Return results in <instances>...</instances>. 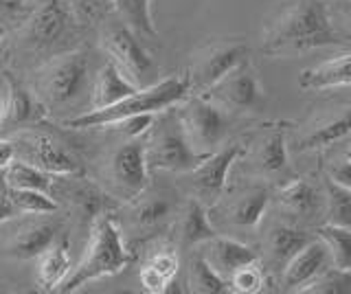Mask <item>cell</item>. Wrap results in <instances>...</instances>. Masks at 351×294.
<instances>
[{
  "mask_svg": "<svg viewBox=\"0 0 351 294\" xmlns=\"http://www.w3.org/2000/svg\"><path fill=\"white\" fill-rule=\"evenodd\" d=\"M327 266H332L329 248L325 246L321 237L312 239L310 244L292 257V261L281 272V286L285 292H301Z\"/></svg>",
  "mask_w": 351,
  "mask_h": 294,
  "instance_id": "obj_15",
  "label": "cell"
},
{
  "mask_svg": "<svg viewBox=\"0 0 351 294\" xmlns=\"http://www.w3.org/2000/svg\"><path fill=\"white\" fill-rule=\"evenodd\" d=\"M266 209H268V191L252 189L230 209V222L241 228H255L261 222Z\"/></svg>",
  "mask_w": 351,
  "mask_h": 294,
  "instance_id": "obj_28",
  "label": "cell"
},
{
  "mask_svg": "<svg viewBox=\"0 0 351 294\" xmlns=\"http://www.w3.org/2000/svg\"><path fill=\"white\" fill-rule=\"evenodd\" d=\"M312 242V237L301 228L292 226H274L270 233V261L277 268V272H283L285 266L290 264L292 257Z\"/></svg>",
  "mask_w": 351,
  "mask_h": 294,
  "instance_id": "obj_20",
  "label": "cell"
},
{
  "mask_svg": "<svg viewBox=\"0 0 351 294\" xmlns=\"http://www.w3.org/2000/svg\"><path fill=\"white\" fill-rule=\"evenodd\" d=\"M244 60H248V47L244 42H217L206 47L195 58L191 73L186 75L191 82V90L206 93Z\"/></svg>",
  "mask_w": 351,
  "mask_h": 294,
  "instance_id": "obj_10",
  "label": "cell"
},
{
  "mask_svg": "<svg viewBox=\"0 0 351 294\" xmlns=\"http://www.w3.org/2000/svg\"><path fill=\"white\" fill-rule=\"evenodd\" d=\"M171 213V202L162 195H149L134 204V222L141 228H154L162 224Z\"/></svg>",
  "mask_w": 351,
  "mask_h": 294,
  "instance_id": "obj_34",
  "label": "cell"
},
{
  "mask_svg": "<svg viewBox=\"0 0 351 294\" xmlns=\"http://www.w3.org/2000/svg\"><path fill=\"white\" fill-rule=\"evenodd\" d=\"M301 292L312 294H351V270L327 266Z\"/></svg>",
  "mask_w": 351,
  "mask_h": 294,
  "instance_id": "obj_32",
  "label": "cell"
},
{
  "mask_svg": "<svg viewBox=\"0 0 351 294\" xmlns=\"http://www.w3.org/2000/svg\"><path fill=\"white\" fill-rule=\"evenodd\" d=\"M77 206H80V211L84 215L97 217V213L101 211V206H104V195L95 187H84L77 191Z\"/></svg>",
  "mask_w": 351,
  "mask_h": 294,
  "instance_id": "obj_40",
  "label": "cell"
},
{
  "mask_svg": "<svg viewBox=\"0 0 351 294\" xmlns=\"http://www.w3.org/2000/svg\"><path fill=\"white\" fill-rule=\"evenodd\" d=\"M347 158H351V149H349V151H347Z\"/></svg>",
  "mask_w": 351,
  "mask_h": 294,
  "instance_id": "obj_47",
  "label": "cell"
},
{
  "mask_svg": "<svg viewBox=\"0 0 351 294\" xmlns=\"http://www.w3.org/2000/svg\"><path fill=\"white\" fill-rule=\"evenodd\" d=\"M9 198L22 217L25 215H51L58 211V202L51 198V193H44L38 189L9 187Z\"/></svg>",
  "mask_w": 351,
  "mask_h": 294,
  "instance_id": "obj_31",
  "label": "cell"
},
{
  "mask_svg": "<svg viewBox=\"0 0 351 294\" xmlns=\"http://www.w3.org/2000/svg\"><path fill=\"white\" fill-rule=\"evenodd\" d=\"M18 217H22V215L18 213V209L14 206V202H11L9 191H7V193H0V226L7 224V222L18 220Z\"/></svg>",
  "mask_w": 351,
  "mask_h": 294,
  "instance_id": "obj_43",
  "label": "cell"
},
{
  "mask_svg": "<svg viewBox=\"0 0 351 294\" xmlns=\"http://www.w3.org/2000/svg\"><path fill=\"white\" fill-rule=\"evenodd\" d=\"M178 117L191 147L200 156L219 149L226 134V119L219 106L202 95H189L178 108Z\"/></svg>",
  "mask_w": 351,
  "mask_h": 294,
  "instance_id": "obj_6",
  "label": "cell"
},
{
  "mask_svg": "<svg viewBox=\"0 0 351 294\" xmlns=\"http://www.w3.org/2000/svg\"><path fill=\"white\" fill-rule=\"evenodd\" d=\"M202 257L219 272V275H222L228 281L230 275H233L237 268L250 264V261H255L257 259V253L250 246L237 242V239L215 235L213 239L204 242V253H202Z\"/></svg>",
  "mask_w": 351,
  "mask_h": 294,
  "instance_id": "obj_16",
  "label": "cell"
},
{
  "mask_svg": "<svg viewBox=\"0 0 351 294\" xmlns=\"http://www.w3.org/2000/svg\"><path fill=\"white\" fill-rule=\"evenodd\" d=\"M119 14L121 23L130 27L136 36L156 38L158 31L152 18V0H110Z\"/></svg>",
  "mask_w": 351,
  "mask_h": 294,
  "instance_id": "obj_22",
  "label": "cell"
},
{
  "mask_svg": "<svg viewBox=\"0 0 351 294\" xmlns=\"http://www.w3.org/2000/svg\"><path fill=\"white\" fill-rule=\"evenodd\" d=\"M189 292L195 294H222L228 292V281L200 255L189 268Z\"/></svg>",
  "mask_w": 351,
  "mask_h": 294,
  "instance_id": "obj_26",
  "label": "cell"
},
{
  "mask_svg": "<svg viewBox=\"0 0 351 294\" xmlns=\"http://www.w3.org/2000/svg\"><path fill=\"white\" fill-rule=\"evenodd\" d=\"M318 237L323 239L329 248V257H332V266L351 270V228L325 224L318 228Z\"/></svg>",
  "mask_w": 351,
  "mask_h": 294,
  "instance_id": "obj_27",
  "label": "cell"
},
{
  "mask_svg": "<svg viewBox=\"0 0 351 294\" xmlns=\"http://www.w3.org/2000/svg\"><path fill=\"white\" fill-rule=\"evenodd\" d=\"M90 86V69L82 51L62 53L38 73V99L47 110L77 103Z\"/></svg>",
  "mask_w": 351,
  "mask_h": 294,
  "instance_id": "obj_4",
  "label": "cell"
},
{
  "mask_svg": "<svg viewBox=\"0 0 351 294\" xmlns=\"http://www.w3.org/2000/svg\"><path fill=\"white\" fill-rule=\"evenodd\" d=\"M73 270V257L69 242H55L49 250L38 257V268H36V283L42 292H58L62 283L69 279Z\"/></svg>",
  "mask_w": 351,
  "mask_h": 294,
  "instance_id": "obj_17",
  "label": "cell"
},
{
  "mask_svg": "<svg viewBox=\"0 0 351 294\" xmlns=\"http://www.w3.org/2000/svg\"><path fill=\"white\" fill-rule=\"evenodd\" d=\"M349 132H351V106H347L343 112H338L329 121L314 127L299 143V149H321L327 145H334L336 140L347 136Z\"/></svg>",
  "mask_w": 351,
  "mask_h": 294,
  "instance_id": "obj_23",
  "label": "cell"
},
{
  "mask_svg": "<svg viewBox=\"0 0 351 294\" xmlns=\"http://www.w3.org/2000/svg\"><path fill=\"white\" fill-rule=\"evenodd\" d=\"M145 264L152 266L154 270H158L162 277H167L169 281H173L176 272H178L180 261H178V255H176V250H171V248H162V250H158V253H154V255L145 261Z\"/></svg>",
  "mask_w": 351,
  "mask_h": 294,
  "instance_id": "obj_36",
  "label": "cell"
},
{
  "mask_svg": "<svg viewBox=\"0 0 351 294\" xmlns=\"http://www.w3.org/2000/svg\"><path fill=\"white\" fill-rule=\"evenodd\" d=\"M206 97L217 106L230 108V110H255L263 101L259 73L250 66L248 60H244L239 66L224 75L213 88H208Z\"/></svg>",
  "mask_w": 351,
  "mask_h": 294,
  "instance_id": "obj_9",
  "label": "cell"
},
{
  "mask_svg": "<svg viewBox=\"0 0 351 294\" xmlns=\"http://www.w3.org/2000/svg\"><path fill=\"white\" fill-rule=\"evenodd\" d=\"M136 90H138V86L132 84L114 62H108L106 66L97 73V77L93 82L90 110H99V108H108L112 103H119L121 99H125L128 95L136 93Z\"/></svg>",
  "mask_w": 351,
  "mask_h": 294,
  "instance_id": "obj_18",
  "label": "cell"
},
{
  "mask_svg": "<svg viewBox=\"0 0 351 294\" xmlns=\"http://www.w3.org/2000/svg\"><path fill=\"white\" fill-rule=\"evenodd\" d=\"M138 279H141V286L145 292L149 294H165L167 288L171 286V281L167 277H162L158 270H154L152 266H143L138 272Z\"/></svg>",
  "mask_w": 351,
  "mask_h": 294,
  "instance_id": "obj_39",
  "label": "cell"
},
{
  "mask_svg": "<svg viewBox=\"0 0 351 294\" xmlns=\"http://www.w3.org/2000/svg\"><path fill=\"white\" fill-rule=\"evenodd\" d=\"M25 38L33 49H51L73 27V9L69 0H40V5L25 20Z\"/></svg>",
  "mask_w": 351,
  "mask_h": 294,
  "instance_id": "obj_11",
  "label": "cell"
},
{
  "mask_svg": "<svg viewBox=\"0 0 351 294\" xmlns=\"http://www.w3.org/2000/svg\"><path fill=\"white\" fill-rule=\"evenodd\" d=\"M40 3L38 0H0V14L9 18H29V14L36 9Z\"/></svg>",
  "mask_w": 351,
  "mask_h": 294,
  "instance_id": "obj_41",
  "label": "cell"
},
{
  "mask_svg": "<svg viewBox=\"0 0 351 294\" xmlns=\"http://www.w3.org/2000/svg\"><path fill=\"white\" fill-rule=\"evenodd\" d=\"M104 47L125 77L138 88H147V86L158 82L156 62L149 56V51L141 45L138 36L123 23L112 25L106 31Z\"/></svg>",
  "mask_w": 351,
  "mask_h": 294,
  "instance_id": "obj_7",
  "label": "cell"
},
{
  "mask_svg": "<svg viewBox=\"0 0 351 294\" xmlns=\"http://www.w3.org/2000/svg\"><path fill=\"white\" fill-rule=\"evenodd\" d=\"M263 288V270L255 261L237 268L228 279V290L230 292H239V294H255L261 292Z\"/></svg>",
  "mask_w": 351,
  "mask_h": 294,
  "instance_id": "obj_35",
  "label": "cell"
},
{
  "mask_svg": "<svg viewBox=\"0 0 351 294\" xmlns=\"http://www.w3.org/2000/svg\"><path fill=\"white\" fill-rule=\"evenodd\" d=\"M191 95L189 77H167L158 79L147 88H138L136 93L128 95L119 103H112L99 110H86L69 121H64L71 130H97V127H112L114 123L123 121L134 114H158L171 110L173 106L182 103Z\"/></svg>",
  "mask_w": 351,
  "mask_h": 294,
  "instance_id": "obj_2",
  "label": "cell"
},
{
  "mask_svg": "<svg viewBox=\"0 0 351 294\" xmlns=\"http://www.w3.org/2000/svg\"><path fill=\"white\" fill-rule=\"evenodd\" d=\"M327 224L351 228V189L327 180Z\"/></svg>",
  "mask_w": 351,
  "mask_h": 294,
  "instance_id": "obj_33",
  "label": "cell"
},
{
  "mask_svg": "<svg viewBox=\"0 0 351 294\" xmlns=\"http://www.w3.org/2000/svg\"><path fill=\"white\" fill-rule=\"evenodd\" d=\"M147 158L145 143L141 138H128L110 160V180L114 195L123 200H134L147 187Z\"/></svg>",
  "mask_w": 351,
  "mask_h": 294,
  "instance_id": "obj_8",
  "label": "cell"
},
{
  "mask_svg": "<svg viewBox=\"0 0 351 294\" xmlns=\"http://www.w3.org/2000/svg\"><path fill=\"white\" fill-rule=\"evenodd\" d=\"M112 127H119L128 138H141L145 136L149 130L154 127V114H134L128 117L123 121L114 123Z\"/></svg>",
  "mask_w": 351,
  "mask_h": 294,
  "instance_id": "obj_37",
  "label": "cell"
},
{
  "mask_svg": "<svg viewBox=\"0 0 351 294\" xmlns=\"http://www.w3.org/2000/svg\"><path fill=\"white\" fill-rule=\"evenodd\" d=\"M217 235L215 226L208 220V213H206V206L197 200L191 198L184 206V213H182V226H180V237H182V244L184 246H197V244H204L208 239H213Z\"/></svg>",
  "mask_w": 351,
  "mask_h": 294,
  "instance_id": "obj_21",
  "label": "cell"
},
{
  "mask_svg": "<svg viewBox=\"0 0 351 294\" xmlns=\"http://www.w3.org/2000/svg\"><path fill=\"white\" fill-rule=\"evenodd\" d=\"M327 173H329V180H334L336 184H343V187L351 189V158H347L343 162H334Z\"/></svg>",
  "mask_w": 351,
  "mask_h": 294,
  "instance_id": "obj_42",
  "label": "cell"
},
{
  "mask_svg": "<svg viewBox=\"0 0 351 294\" xmlns=\"http://www.w3.org/2000/svg\"><path fill=\"white\" fill-rule=\"evenodd\" d=\"M327 12L334 27H343L345 36L351 38V0H327Z\"/></svg>",
  "mask_w": 351,
  "mask_h": 294,
  "instance_id": "obj_38",
  "label": "cell"
},
{
  "mask_svg": "<svg viewBox=\"0 0 351 294\" xmlns=\"http://www.w3.org/2000/svg\"><path fill=\"white\" fill-rule=\"evenodd\" d=\"M5 82H7V90H9V103H7V119L9 123H27L36 117V99L33 95L22 86L20 79L14 77V73L5 71Z\"/></svg>",
  "mask_w": 351,
  "mask_h": 294,
  "instance_id": "obj_25",
  "label": "cell"
},
{
  "mask_svg": "<svg viewBox=\"0 0 351 294\" xmlns=\"http://www.w3.org/2000/svg\"><path fill=\"white\" fill-rule=\"evenodd\" d=\"M279 202L285 206L288 211L296 215H307L314 213L318 206V195L314 187L305 180H290L285 187L279 189Z\"/></svg>",
  "mask_w": 351,
  "mask_h": 294,
  "instance_id": "obj_29",
  "label": "cell"
},
{
  "mask_svg": "<svg viewBox=\"0 0 351 294\" xmlns=\"http://www.w3.org/2000/svg\"><path fill=\"white\" fill-rule=\"evenodd\" d=\"M5 36H7V29L3 27V23H0V45L5 42Z\"/></svg>",
  "mask_w": 351,
  "mask_h": 294,
  "instance_id": "obj_45",
  "label": "cell"
},
{
  "mask_svg": "<svg viewBox=\"0 0 351 294\" xmlns=\"http://www.w3.org/2000/svg\"><path fill=\"white\" fill-rule=\"evenodd\" d=\"M299 86L303 90H327L338 86H351V53L338 56L314 69H305L299 75Z\"/></svg>",
  "mask_w": 351,
  "mask_h": 294,
  "instance_id": "obj_19",
  "label": "cell"
},
{
  "mask_svg": "<svg viewBox=\"0 0 351 294\" xmlns=\"http://www.w3.org/2000/svg\"><path fill=\"white\" fill-rule=\"evenodd\" d=\"M5 178L9 187L14 189H38L44 193H51L55 176L49 171H44L36 165H31L27 160H14L9 167H5Z\"/></svg>",
  "mask_w": 351,
  "mask_h": 294,
  "instance_id": "obj_24",
  "label": "cell"
},
{
  "mask_svg": "<svg viewBox=\"0 0 351 294\" xmlns=\"http://www.w3.org/2000/svg\"><path fill=\"white\" fill-rule=\"evenodd\" d=\"M16 156H18L16 143H11V140H7V138H0V169L9 167L11 162L16 160Z\"/></svg>",
  "mask_w": 351,
  "mask_h": 294,
  "instance_id": "obj_44",
  "label": "cell"
},
{
  "mask_svg": "<svg viewBox=\"0 0 351 294\" xmlns=\"http://www.w3.org/2000/svg\"><path fill=\"white\" fill-rule=\"evenodd\" d=\"M343 45L347 40L329 18L327 0H288L268 23L261 49L266 56L294 58L314 49Z\"/></svg>",
  "mask_w": 351,
  "mask_h": 294,
  "instance_id": "obj_1",
  "label": "cell"
},
{
  "mask_svg": "<svg viewBox=\"0 0 351 294\" xmlns=\"http://www.w3.org/2000/svg\"><path fill=\"white\" fill-rule=\"evenodd\" d=\"M259 165L268 173H279L288 167V145H285V127L277 125L263 140L259 149Z\"/></svg>",
  "mask_w": 351,
  "mask_h": 294,
  "instance_id": "obj_30",
  "label": "cell"
},
{
  "mask_svg": "<svg viewBox=\"0 0 351 294\" xmlns=\"http://www.w3.org/2000/svg\"><path fill=\"white\" fill-rule=\"evenodd\" d=\"M60 226L44 215H36L33 220L22 222L9 239L7 255L16 259H38L44 250H49L58 242Z\"/></svg>",
  "mask_w": 351,
  "mask_h": 294,
  "instance_id": "obj_14",
  "label": "cell"
},
{
  "mask_svg": "<svg viewBox=\"0 0 351 294\" xmlns=\"http://www.w3.org/2000/svg\"><path fill=\"white\" fill-rule=\"evenodd\" d=\"M3 117H5V103L0 99V121H3Z\"/></svg>",
  "mask_w": 351,
  "mask_h": 294,
  "instance_id": "obj_46",
  "label": "cell"
},
{
  "mask_svg": "<svg viewBox=\"0 0 351 294\" xmlns=\"http://www.w3.org/2000/svg\"><path fill=\"white\" fill-rule=\"evenodd\" d=\"M145 158L149 169L191 171L204 156L191 147L182 130L178 110H176L165 117L160 125L152 132L149 143L145 145Z\"/></svg>",
  "mask_w": 351,
  "mask_h": 294,
  "instance_id": "obj_5",
  "label": "cell"
},
{
  "mask_svg": "<svg viewBox=\"0 0 351 294\" xmlns=\"http://www.w3.org/2000/svg\"><path fill=\"white\" fill-rule=\"evenodd\" d=\"M244 154H246L244 147L237 143H230L226 147L215 149L213 154L204 156L195 165V169H191V178L197 189V195H200V198H206V200H215L217 195L222 193V189L226 187L230 167H233L235 160L241 158Z\"/></svg>",
  "mask_w": 351,
  "mask_h": 294,
  "instance_id": "obj_13",
  "label": "cell"
},
{
  "mask_svg": "<svg viewBox=\"0 0 351 294\" xmlns=\"http://www.w3.org/2000/svg\"><path fill=\"white\" fill-rule=\"evenodd\" d=\"M22 149H25L27 162L53 176H80L82 173L80 158L47 134H27L22 138Z\"/></svg>",
  "mask_w": 351,
  "mask_h": 294,
  "instance_id": "obj_12",
  "label": "cell"
},
{
  "mask_svg": "<svg viewBox=\"0 0 351 294\" xmlns=\"http://www.w3.org/2000/svg\"><path fill=\"white\" fill-rule=\"evenodd\" d=\"M130 264L132 255L123 244V235H121V228L117 226V222L108 215L97 217L80 264L71 270L69 279L62 283L58 292H77L90 281L119 275Z\"/></svg>",
  "mask_w": 351,
  "mask_h": 294,
  "instance_id": "obj_3",
  "label": "cell"
}]
</instances>
